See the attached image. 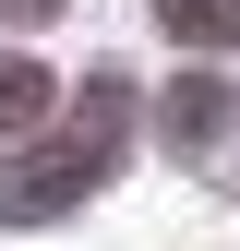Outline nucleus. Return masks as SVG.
<instances>
[{"instance_id":"1","label":"nucleus","mask_w":240,"mask_h":251,"mask_svg":"<svg viewBox=\"0 0 240 251\" xmlns=\"http://www.w3.org/2000/svg\"><path fill=\"white\" fill-rule=\"evenodd\" d=\"M120 120H132V96H120V84H96V96H84V120H72L60 144H36L24 168H0V227H36V215L84 203V192L108 179V155H120Z\"/></svg>"},{"instance_id":"2","label":"nucleus","mask_w":240,"mask_h":251,"mask_svg":"<svg viewBox=\"0 0 240 251\" xmlns=\"http://www.w3.org/2000/svg\"><path fill=\"white\" fill-rule=\"evenodd\" d=\"M180 48H240V0H156Z\"/></svg>"},{"instance_id":"3","label":"nucleus","mask_w":240,"mask_h":251,"mask_svg":"<svg viewBox=\"0 0 240 251\" xmlns=\"http://www.w3.org/2000/svg\"><path fill=\"white\" fill-rule=\"evenodd\" d=\"M36 108H48V72H36V60H12V48H0V132H24Z\"/></svg>"},{"instance_id":"4","label":"nucleus","mask_w":240,"mask_h":251,"mask_svg":"<svg viewBox=\"0 0 240 251\" xmlns=\"http://www.w3.org/2000/svg\"><path fill=\"white\" fill-rule=\"evenodd\" d=\"M216 108H228L216 84H180V96H168V132H180V144H204V132H216Z\"/></svg>"},{"instance_id":"5","label":"nucleus","mask_w":240,"mask_h":251,"mask_svg":"<svg viewBox=\"0 0 240 251\" xmlns=\"http://www.w3.org/2000/svg\"><path fill=\"white\" fill-rule=\"evenodd\" d=\"M0 12H12V24H48V12H60V0H0Z\"/></svg>"}]
</instances>
